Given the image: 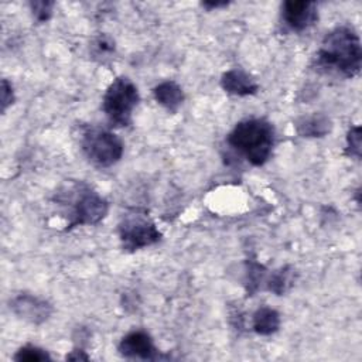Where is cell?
Segmentation results:
<instances>
[{
    "instance_id": "cell-12",
    "label": "cell",
    "mask_w": 362,
    "mask_h": 362,
    "mask_svg": "<svg viewBox=\"0 0 362 362\" xmlns=\"http://www.w3.org/2000/svg\"><path fill=\"white\" fill-rule=\"evenodd\" d=\"M294 126L301 137H324L331 130V120L322 113H313L298 117Z\"/></svg>"
},
{
    "instance_id": "cell-4",
    "label": "cell",
    "mask_w": 362,
    "mask_h": 362,
    "mask_svg": "<svg viewBox=\"0 0 362 362\" xmlns=\"http://www.w3.org/2000/svg\"><path fill=\"white\" fill-rule=\"evenodd\" d=\"M139 100L137 86L129 78L119 76L107 86L103 95L102 109L112 126L126 127L132 123V113Z\"/></svg>"
},
{
    "instance_id": "cell-20",
    "label": "cell",
    "mask_w": 362,
    "mask_h": 362,
    "mask_svg": "<svg viewBox=\"0 0 362 362\" xmlns=\"http://www.w3.org/2000/svg\"><path fill=\"white\" fill-rule=\"evenodd\" d=\"M14 102V90L7 79L1 81V112H4Z\"/></svg>"
},
{
    "instance_id": "cell-9",
    "label": "cell",
    "mask_w": 362,
    "mask_h": 362,
    "mask_svg": "<svg viewBox=\"0 0 362 362\" xmlns=\"http://www.w3.org/2000/svg\"><path fill=\"white\" fill-rule=\"evenodd\" d=\"M119 354L130 359H157L158 351L151 337L141 329L126 334L119 344Z\"/></svg>"
},
{
    "instance_id": "cell-18",
    "label": "cell",
    "mask_w": 362,
    "mask_h": 362,
    "mask_svg": "<svg viewBox=\"0 0 362 362\" xmlns=\"http://www.w3.org/2000/svg\"><path fill=\"white\" fill-rule=\"evenodd\" d=\"M54 6H55L54 1H47V0H38V1H31L30 3V8L33 11V16L38 23H45L51 18Z\"/></svg>"
},
{
    "instance_id": "cell-17",
    "label": "cell",
    "mask_w": 362,
    "mask_h": 362,
    "mask_svg": "<svg viewBox=\"0 0 362 362\" xmlns=\"http://www.w3.org/2000/svg\"><path fill=\"white\" fill-rule=\"evenodd\" d=\"M345 154L356 160L361 158V127L359 126H352L348 130Z\"/></svg>"
},
{
    "instance_id": "cell-10",
    "label": "cell",
    "mask_w": 362,
    "mask_h": 362,
    "mask_svg": "<svg viewBox=\"0 0 362 362\" xmlns=\"http://www.w3.org/2000/svg\"><path fill=\"white\" fill-rule=\"evenodd\" d=\"M221 86L225 92L235 96H249L259 90L256 79L239 68L226 71L221 78Z\"/></svg>"
},
{
    "instance_id": "cell-3",
    "label": "cell",
    "mask_w": 362,
    "mask_h": 362,
    "mask_svg": "<svg viewBox=\"0 0 362 362\" xmlns=\"http://www.w3.org/2000/svg\"><path fill=\"white\" fill-rule=\"evenodd\" d=\"M65 191L68 192V204L72 206L68 229L82 225H96L106 216L109 211L107 201L88 184L74 182Z\"/></svg>"
},
{
    "instance_id": "cell-6",
    "label": "cell",
    "mask_w": 362,
    "mask_h": 362,
    "mask_svg": "<svg viewBox=\"0 0 362 362\" xmlns=\"http://www.w3.org/2000/svg\"><path fill=\"white\" fill-rule=\"evenodd\" d=\"M119 238L123 249L134 252L157 243L161 239V232L146 211L132 209L119 222Z\"/></svg>"
},
{
    "instance_id": "cell-11",
    "label": "cell",
    "mask_w": 362,
    "mask_h": 362,
    "mask_svg": "<svg viewBox=\"0 0 362 362\" xmlns=\"http://www.w3.org/2000/svg\"><path fill=\"white\" fill-rule=\"evenodd\" d=\"M153 95L157 103H160L163 107H165L173 113L178 110V107L182 105L185 98L181 86L174 81H164L158 83L153 89Z\"/></svg>"
},
{
    "instance_id": "cell-16",
    "label": "cell",
    "mask_w": 362,
    "mask_h": 362,
    "mask_svg": "<svg viewBox=\"0 0 362 362\" xmlns=\"http://www.w3.org/2000/svg\"><path fill=\"white\" fill-rule=\"evenodd\" d=\"M14 361H18V362H23V361H28V362H41V361H51V356H49V354H48L45 349L28 344V345L21 346V348L16 352Z\"/></svg>"
},
{
    "instance_id": "cell-13",
    "label": "cell",
    "mask_w": 362,
    "mask_h": 362,
    "mask_svg": "<svg viewBox=\"0 0 362 362\" xmlns=\"http://www.w3.org/2000/svg\"><path fill=\"white\" fill-rule=\"evenodd\" d=\"M252 327L259 335H272L280 327V314L274 308L263 305L253 313Z\"/></svg>"
},
{
    "instance_id": "cell-2",
    "label": "cell",
    "mask_w": 362,
    "mask_h": 362,
    "mask_svg": "<svg viewBox=\"0 0 362 362\" xmlns=\"http://www.w3.org/2000/svg\"><path fill=\"white\" fill-rule=\"evenodd\" d=\"M274 127L260 117L240 120L228 134V143L238 150L252 165H263L272 156L274 146Z\"/></svg>"
},
{
    "instance_id": "cell-15",
    "label": "cell",
    "mask_w": 362,
    "mask_h": 362,
    "mask_svg": "<svg viewBox=\"0 0 362 362\" xmlns=\"http://www.w3.org/2000/svg\"><path fill=\"white\" fill-rule=\"evenodd\" d=\"M115 49V41L107 34H99L90 42V54L100 62H103L107 58H112Z\"/></svg>"
},
{
    "instance_id": "cell-19",
    "label": "cell",
    "mask_w": 362,
    "mask_h": 362,
    "mask_svg": "<svg viewBox=\"0 0 362 362\" xmlns=\"http://www.w3.org/2000/svg\"><path fill=\"white\" fill-rule=\"evenodd\" d=\"M264 277V267L256 262L249 263L247 266V286H249V296H252L253 291H256L259 288V283L263 280Z\"/></svg>"
},
{
    "instance_id": "cell-22",
    "label": "cell",
    "mask_w": 362,
    "mask_h": 362,
    "mask_svg": "<svg viewBox=\"0 0 362 362\" xmlns=\"http://www.w3.org/2000/svg\"><path fill=\"white\" fill-rule=\"evenodd\" d=\"M229 3L228 1H222V3H218V1H204L202 3V6L205 7V8H209V10H212V8H219V7H226Z\"/></svg>"
},
{
    "instance_id": "cell-1",
    "label": "cell",
    "mask_w": 362,
    "mask_h": 362,
    "mask_svg": "<svg viewBox=\"0 0 362 362\" xmlns=\"http://www.w3.org/2000/svg\"><path fill=\"white\" fill-rule=\"evenodd\" d=\"M362 47L359 35L348 25L325 34L317 51V66L325 72L354 78L361 71Z\"/></svg>"
},
{
    "instance_id": "cell-7",
    "label": "cell",
    "mask_w": 362,
    "mask_h": 362,
    "mask_svg": "<svg viewBox=\"0 0 362 362\" xmlns=\"http://www.w3.org/2000/svg\"><path fill=\"white\" fill-rule=\"evenodd\" d=\"M281 18L293 31H304L318 20L317 3L305 0H288L281 6Z\"/></svg>"
},
{
    "instance_id": "cell-21",
    "label": "cell",
    "mask_w": 362,
    "mask_h": 362,
    "mask_svg": "<svg viewBox=\"0 0 362 362\" xmlns=\"http://www.w3.org/2000/svg\"><path fill=\"white\" fill-rule=\"evenodd\" d=\"M66 359H69V361H88L89 356L85 355L82 349H75L69 355H66Z\"/></svg>"
},
{
    "instance_id": "cell-14",
    "label": "cell",
    "mask_w": 362,
    "mask_h": 362,
    "mask_svg": "<svg viewBox=\"0 0 362 362\" xmlns=\"http://www.w3.org/2000/svg\"><path fill=\"white\" fill-rule=\"evenodd\" d=\"M296 270L291 266H283L272 273V276L267 279V290L274 293L276 296H281L287 293L291 286L294 284V273Z\"/></svg>"
},
{
    "instance_id": "cell-8",
    "label": "cell",
    "mask_w": 362,
    "mask_h": 362,
    "mask_svg": "<svg viewBox=\"0 0 362 362\" xmlns=\"http://www.w3.org/2000/svg\"><path fill=\"white\" fill-rule=\"evenodd\" d=\"M10 308L17 317L31 324H41L47 321L52 313V307L48 301L27 293L16 296L10 301Z\"/></svg>"
},
{
    "instance_id": "cell-5",
    "label": "cell",
    "mask_w": 362,
    "mask_h": 362,
    "mask_svg": "<svg viewBox=\"0 0 362 362\" xmlns=\"http://www.w3.org/2000/svg\"><path fill=\"white\" fill-rule=\"evenodd\" d=\"M81 148L92 164L106 168L122 158L124 144L115 133L90 126L82 132Z\"/></svg>"
}]
</instances>
